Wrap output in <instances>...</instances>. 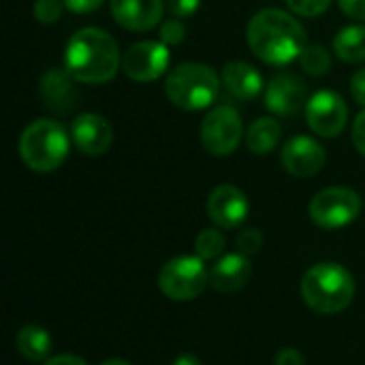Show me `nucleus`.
Wrapping results in <instances>:
<instances>
[{
  "instance_id": "nucleus-16",
  "label": "nucleus",
  "mask_w": 365,
  "mask_h": 365,
  "mask_svg": "<svg viewBox=\"0 0 365 365\" xmlns=\"http://www.w3.org/2000/svg\"><path fill=\"white\" fill-rule=\"evenodd\" d=\"M38 94L43 105L53 113H68L75 109L79 94L75 88V79L66 73V68H49L38 81Z\"/></svg>"
},
{
  "instance_id": "nucleus-13",
  "label": "nucleus",
  "mask_w": 365,
  "mask_h": 365,
  "mask_svg": "<svg viewBox=\"0 0 365 365\" xmlns=\"http://www.w3.org/2000/svg\"><path fill=\"white\" fill-rule=\"evenodd\" d=\"M207 216L210 220L218 227V229H237L246 216H248V199L246 195L233 186V184H220L216 186L210 197H207Z\"/></svg>"
},
{
  "instance_id": "nucleus-28",
  "label": "nucleus",
  "mask_w": 365,
  "mask_h": 365,
  "mask_svg": "<svg viewBox=\"0 0 365 365\" xmlns=\"http://www.w3.org/2000/svg\"><path fill=\"white\" fill-rule=\"evenodd\" d=\"M201 0H165V6L167 11L171 13V17H178V19H188L197 13Z\"/></svg>"
},
{
  "instance_id": "nucleus-3",
  "label": "nucleus",
  "mask_w": 365,
  "mask_h": 365,
  "mask_svg": "<svg viewBox=\"0 0 365 365\" xmlns=\"http://www.w3.org/2000/svg\"><path fill=\"white\" fill-rule=\"evenodd\" d=\"M302 297L319 314H338L355 297V280L340 263H317L302 278Z\"/></svg>"
},
{
  "instance_id": "nucleus-8",
  "label": "nucleus",
  "mask_w": 365,
  "mask_h": 365,
  "mask_svg": "<svg viewBox=\"0 0 365 365\" xmlns=\"http://www.w3.org/2000/svg\"><path fill=\"white\" fill-rule=\"evenodd\" d=\"M242 139V115L231 105H216L201 122V143L212 156L233 154Z\"/></svg>"
},
{
  "instance_id": "nucleus-2",
  "label": "nucleus",
  "mask_w": 365,
  "mask_h": 365,
  "mask_svg": "<svg viewBox=\"0 0 365 365\" xmlns=\"http://www.w3.org/2000/svg\"><path fill=\"white\" fill-rule=\"evenodd\" d=\"M120 64L122 58L115 38L94 26L77 30L64 47V68L79 83H107L115 77Z\"/></svg>"
},
{
  "instance_id": "nucleus-12",
  "label": "nucleus",
  "mask_w": 365,
  "mask_h": 365,
  "mask_svg": "<svg viewBox=\"0 0 365 365\" xmlns=\"http://www.w3.org/2000/svg\"><path fill=\"white\" fill-rule=\"evenodd\" d=\"M308 105V92L302 77L295 73H278L265 88V107L274 115H295Z\"/></svg>"
},
{
  "instance_id": "nucleus-18",
  "label": "nucleus",
  "mask_w": 365,
  "mask_h": 365,
  "mask_svg": "<svg viewBox=\"0 0 365 365\" xmlns=\"http://www.w3.org/2000/svg\"><path fill=\"white\" fill-rule=\"evenodd\" d=\"M220 79L225 90L240 101H252L263 90V77L250 62H242V60L227 62L222 66Z\"/></svg>"
},
{
  "instance_id": "nucleus-32",
  "label": "nucleus",
  "mask_w": 365,
  "mask_h": 365,
  "mask_svg": "<svg viewBox=\"0 0 365 365\" xmlns=\"http://www.w3.org/2000/svg\"><path fill=\"white\" fill-rule=\"evenodd\" d=\"M351 94L355 98V103H359L365 107V68H359L353 79H351Z\"/></svg>"
},
{
  "instance_id": "nucleus-11",
  "label": "nucleus",
  "mask_w": 365,
  "mask_h": 365,
  "mask_svg": "<svg viewBox=\"0 0 365 365\" xmlns=\"http://www.w3.org/2000/svg\"><path fill=\"white\" fill-rule=\"evenodd\" d=\"M280 158H282V167L291 175H295V178H312L325 167L327 152L321 145V141H317L314 137L295 135L293 139H289L284 143Z\"/></svg>"
},
{
  "instance_id": "nucleus-30",
  "label": "nucleus",
  "mask_w": 365,
  "mask_h": 365,
  "mask_svg": "<svg viewBox=\"0 0 365 365\" xmlns=\"http://www.w3.org/2000/svg\"><path fill=\"white\" fill-rule=\"evenodd\" d=\"M344 15L365 21V0H338Z\"/></svg>"
},
{
  "instance_id": "nucleus-23",
  "label": "nucleus",
  "mask_w": 365,
  "mask_h": 365,
  "mask_svg": "<svg viewBox=\"0 0 365 365\" xmlns=\"http://www.w3.org/2000/svg\"><path fill=\"white\" fill-rule=\"evenodd\" d=\"M227 242H225V235L218 231V229H203L197 240H195V250L197 255L203 259V261H210V259H216L222 255Z\"/></svg>"
},
{
  "instance_id": "nucleus-25",
  "label": "nucleus",
  "mask_w": 365,
  "mask_h": 365,
  "mask_svg": "<svg viewBox=\"0 0 365 365\" xmlns=\"http://www.w3.org/2000/svg\"><path fill=\"white\" fill-rule=\"evenodd\" d=\"M284 2L295 15H302V17H319L331 4V0H284Z\"/></svg>"
},
{
  "instance_id": "nucleus-9",
  "label": "nucleus",
  "mask_w": 365,
  "mask_h": 365,
  "mask_svg": "<svg viewBox=\"0 0 365 365\" xmlns=\"http://www.w3.org/2000/svg\"><path fill=\"white\" fill-rule=\"evenodd\" d=\"M171 53L163 41H139L130 45L122 56V71L126 77L139 83L160 79L169 71Z\"/></svg>"
},
{
  "instance_id": "nucleus-6",
  "label": "nucleus",
  "mask_w": 365,
  "mask_h": 365,
  "mask_svg": "<svg viewBox=\"0 0 365 365\" xmlns=\"http://www.w3.org/2000/svg\"><path fill=\"white\" fill-rule=\"evenodd\" d=\"M210 284V272L199 255H182L167 261L158 274L160 291L173 302H190Z\"/></svg>"
},
{
  "instance_id": "nucleus-33",
  "label": "nucleus",
  "mask_w": 365,
  "mask_h": 365,
  "mask_svg": "<svg viewBox=\"0 0 365 365\" xmlns=\"http://www.w3.org/2000/svg\"><path fill=\"white\" fill-rule=\"evenodd\" d=\"M64 6L73 13H92L103 6L105 0H62Z\"/></svg>"
},
{
  "instance_id": "nucleus-4",
  "label": "nucleus",
  "mask_w": 365,
  "mask_h": 365,
  "mask_svg": "<svg viewBox=\"0 0 365 365\" xmlns=\"http://www.w3.org/2000/svg\"><path fill=\"white\" fill-rule=\"evenodd\" d=\"M71 141V135L60 122L38 118L24 128L19 137V156L28 169L36 173H51L66 160Z\"/></svg>"
},
{
  "instance_id": "nucleus-26",
  "label": "nucleus",
  "mask_w": 365,
  "mask_h": 365,
  "mask_svg": "<svg viewBox=\"0 0 365 365\" xmlns=\"http://www.w3.org/2000/svg\"><path fill=\"white\" fill-rule=\"evenodd\" d=\"M158 34H160V41H163L167 47H173V45H180V43L186 38V26H184L182 19L171 17V19L163 21Z\"/></svg>"
},
{
  "instance_id": "nucleus-31",
  "label": "nucleus",
  "mask_w": 365,
  "mask_h": 365,
  "mask_svg": "<svg viewBox=\"0 0 365 365\" xmlns=\"http://www.w3.org/2000/svg\"><path fill=\"white\" fill-rule=\"evenodd\" d=\"M274 365H306V361L297 349H280L274 359Z\"/></svg>"
},
{
  "instance_id": "nucleus-22",
  "label": "nucleus",
  "mask_w": 365,
  "mask_h": 365,
  "mask_svg": "<svg viewBox=\"0 0 365 365\" xmlns=\"http://www.w3.org/2000/svg\"><path fill=\"white\" fill-rule=\"evenodd\" d=\"M299 64H302V68L308 75L321 77V75L329 73V68H331V56H329V51L323 45H310L308 43L306 49L299 56Z\"/></svg>"
},
{
  "instance_id": "nucleus-7",
  "label": "nucleus",
  "mask_w": 365,
  "mask_h": 365,
  "mask_svg": "<svg viewBox=\"0 0 365 365\" xmlns=\"http://www.w3.org/2000/svg\"><path fill=\"white\" fill-rule=\"evenodd\" d=\"M308 214L317 227L336 231L349 227L361 214V197L353 188L329 186L312 197Z\"/></svg>"
},
{
  "instance_id": "nucleus-1",
  "label": "nucleus",
  "mask_w": 365,
  "mask_h": 365,
  "mask_svg": "<svg viewBox=\"0 0 365 365\" xmlns=\"http://www.w3.org/2000/svg\"><path fill=\"white\" fill-rule=\"evenodd\" d=\"M246 38L252 53L272 66H287L299 60L308 45L304 26L282 9H263L252 15Z\"/></svg>"
},
{
  "instance_id": "nucleus-15",
  "label": "nucleus",
  "mask_w": 365,
  "mask_h": 365,
  "mask_svg": "<svg viewBox=\"0 0 365 365\" xmlns=\"http://www.w3.org/2000/svg\"><path fill=\"white\" fill-rule=\"evenodd\" d=\"M118 26L130 32H148L160 24L165 0H109Z\"/></svg>"
},
{
  "instance_id": "nucleus-29",
  "label": "nucleus",
  "mask_w": 365,
  "mask_h": 365,
  "mask_svg": "<svg viewBox=\"0 0 365 365\" xmlns=\"http://www.w3.org/2000/svg\"><path fill=\"white\" fill-rule=\"evenodd\" d=\"M351 137H353V145L357 148V152L365 156V109L361 113H357V118L353 122Z\"/></svg>"
},
{
  "instance_id": "nucleus-36",
  "label": "nucleus",
  "mask_w": 365,
  "mask_h": 365,
  "mask_svg": "<svg viewBox=\"0 0 365 365\" xmlns=\"http://www.w3.org/2000/svg\"><path fill=\"white\" fill-rule=\"evenodd\" d=\"M101 365H130L128 361H124V359H107L105 364Z\"/></svg>"
},
{
  "instance_id": "nucleus-35",
  "label": "nucleus",
  "mask_w": 365,
  "mask_h": 365,
  "mask_svg": "<svg viewBox=\"0 0 365 365\" xmlns=\"http://www.w3.org/2000/svg\"><path fill=\"white\" fill-rule=\"evenodd\" d=\"M171 365H201L199 361V357L197 355H192V353H184V355H180L175 361Z\"/></svg>"
},
{
  "instance_id": "nucleus-24",
  "label": "nucleus",
  "mask_w": 365,
  "mask_h": 365,
  "mask_svg": "<svg viewBox=\"0 0 365 365\" xmlns=\"http://www.w3.org/2000/svg\"><path fill=\"white\" fill-rule=\"evenodd\" d=\"M62 11H64L62 0H36L32 6V13L41 24H56L62 17Z\"/></svg>"
},
{
  "instance_id": "nucleus-5",
  "label": "nucleus",
  "mask_w": 365,
  "mask_h": 365,
  "mask_svg": "<svg viewBox=\"0 0 365 365\" xmlns=\"http://www.w3.org/2000/svg\"><path fill=\"white\" fill-rule=\"evenodd\" d=\"M222 79L218 73L201 62H184L175 66L165 79L167 98L186 111H201L216 103Z\"/></svg>"
},
{
  "instance_id": "nucleus-17",
  "label": "nucleus",
  "mask_w": 365,
  "mask_h": 365,
  "mask_svg": "<svg viewBox=\"0 0 365 365\" xmlns=\"http://www.w3.org/2000/svg\"><path fill=\"white\" fill-rule=\"evenodd\" d=\"M252 276V263L246 255L233 252L225 255L216 261V265L210 269V284L218 293H237L242 291Z\"/></svg>"
},
{
  "instance_id": "nucleus-21",
  "label": "nucleus",
  "mask_w": 365,
  "mask_h": 365,
  "mask_svg": "<svg viewBox=\"0 0 365 365\" xmlns=\"http://www.w3.org/2000/svg\"><path fill=\"white\" fill-rule=\"evenodd\" d=\"M334 51L340 60L357 64L365 60V26L355 24L342 28L334 38Z\"/></svg>"
},
{
  "instance_id": "nucleus-20",
  "label": "nucleus",
  "mask_w": 365,
  "mask_h": 365,
  "mask_svg": "<svg viewBox=\"0 0 365 365\" xmlns=\"http://www.w3.org/2000/svg\"><path fill=\"white\" fill-rule=\"evenodd\" d=\"M282 137V126L274 118H259L248 126L246 133V145L252 154L265 156L269 154Z\"/></svg>"
},
{
  "instance_id": "nucleus-10",
  "label": "nucleus",
  "mask_w": 365,
  "mask_h": 365,
  "mask_svg": "<svg viewBox=\"0 0 365 365\" xmlns=\"http://www.w3.org/2000/svg\"><path fill=\"white\" fill-rule=\"evenodd\" d=\"M306 120L312 133L325 139H334L346 126V120H349L346 101L334 90H319L308 98Z\"/></svg>"
},
{
  "instance_id": "nucleus-19",
  "label": "nucleus",
  "mask_w": 365,
  "mask_h": 365,
  "mask_svg": "<svg viewBox=\"0 0 365 365\" xmlns=\"http://www.w3.org/2000/svg\"><path fill=\"white\" fill-rule=\"evenodd\" d=\"M15 346L17 353L28 359V361H43L49 357L51 353V336L47 329L38 327V325H26L19 329L17 338H15Z\"/></svg>"
},
{
  "instance_id": "nucleus-34",
  "label": "nucleus",
  "mask_w": 365,
  "mask_h": 365,
  "mask_svg": "<svg viewBox=\"0 0 365 365\" xmlns=\"http://www.w3.org/2000/svg\"><path fill=\"white\" fill-rule=\"evenodd\" d=\"M43 365H88L81 357L77 355H56L51 359H47Z\"/></svg>"
},
{
  "instance_id": "nucleus-14",
  "label": "nucleus",
  "mask_w": 365,
  "mask_h": 365,
  "mask_svg": "<svg viewBox=\"0 0 365 365\" xmlns=\"http://www.w3.org/2000/svg\"><path fill=\"white\" fill-rule=\"evenodd\" d=\"M71 139L86 156H103L113 141V128L98 113H81L71 122Z\"/></svg>"
},
{
  "instance_id": "nucleus-27",
  "label": "nucleus",
  "mask_w": 365,
  "mask_h": 365,
  "mask_svg": "<svg viewBox=\"0 0 365 365\" xmlns=\"http://www.w3.org/2000/svg\"><path fill=\"white\" fill-rule=\"evenodd\" d=\"M261 246H263V235H261L259 229H246V231H242L240 237H237V250H240L242 255H246V257L259 252Z\"/></svg>"
}]
</instances>
